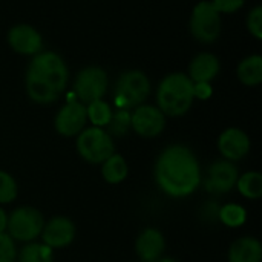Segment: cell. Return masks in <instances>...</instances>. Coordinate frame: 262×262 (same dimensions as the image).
<instances>
[{"instance_id":"obj_1","label":"cell","mask_w":262,"mask_h":262,"mask_svg":"<svg viewBox=\"0 0 262 262\" xmlns=\"http://www.w3.org/2000/svg\"><path fill=\"white\" fill-rule=\"evenodd\" d=\"M155 181L172 198L192 195L201 183V169L195 154L183 144L166 147L155 163Z\"/></svg>"},{"instance_id":"obj_2","label":"cell","mask_w":262,"mask_h":262,"mask_svg":"<svg viewBox=\"0 0 262 262\" xmlns=\"http://www.w3.org/2000/svg\"><path fill=\"white\" fill-rule=\"evenodd\" d=\"M66 83L68 68L58 54L51 51L35 54L26 71V92L32 101L40 104L55 101Z\"/></svg>"},{"instance_id":"obj_3","label":"cell","mask_w":262,"mask_h":262,"mask_svg":"<svg viewBox=\"0 0 262 262\" xmlns=\"http://www.w3.org/2000/svg\"><path fill=\"white\" fill-rule=\"evenodd\" d=\"M193 81L183 72L167 75L158 86V109L169 117L184 115L193 104Z\"/></svg>"},{"instance_id":"obj_4","label":"cell","mask_w":262,"mask_h":262,"mask_svg":"<svg viewBox=\"0 0 262 262\" xmlns=\"http://www.w3.org/2000/svg\"><path fill=\"white\" fill-rule=\"evenodd\" d=\"M150 92V83L144 72L141 71H127L124 72L115 86L114 100L118 109L137 107L146 101Z\"/></svg>"},{"instance_id":"obj_5","label":"cell","mask_w":262,"mask_h":262,"mask_svg":"<svg viewBox=\"0 0 262 262\" xmlns=\"http://www.w3.org/2000/svg\"><path fill=\"white\" fill-rule=\"evenodd\" d=\"M78 155L91 164H101L112 154H115V144L112 137L103 127H88L78 134L77 138Z\"/></svg>"},{"instance_id":"obj_6","label":"cell","mask_w":262,"mask_h":262,"mask_svg":"<svg viewBox=\"0 0 262 262\" xmlns=\"http://www.w3.org/2000/svg\"><path fill=\"white\" fill-rule=\"evenodd\" d=\"M45 227L43 215L34 207H18L8 216L6 230L14 241L31 243L41 235Z\"/></svg>"},{"instance_id":"obj_7","label":"cell","mask_w":262,"mask_h":262,"mask_svg":"<svg viewBox=\"0 0 262 262\" xmlns=\"http://www.w3.org/2000/svg\"><path fill=\"white\" fill-rule=\"evenodd\" d=\"M190 31L201 43H212L221 32V12L212 2H200L190 17Z\"/></svg>"},{"instance_id":"obj_8","label":"cell","mask_w":262,"mask_h":262,"mask_svg":"<svg viewBox=\"0 0 262 262\" xmlns=\"http://www.w3.org/2000/svg\"><path fill=\"white\" fill-rule=\"evenodd\" d=\"M107 89V75L106 72L98 66H88L80 71L77 75L74 92L80 103H92L97 100H101Z\"/></svg>"},{"instance_id":"obj_9","label":"cell","mask_w":262,"mask_h":262,"mask_svg":"<svg viewBox=\"0 0 262 262\" xmlns=\"http://www.w3.org/2000/svg\"><path fill=\"white\" fill-rule=\"evenodd\" d=\"M130 126L140 137L154 138L164 130L166 117L155 106L140 104L130 115Z\"/></svg>"},{"instance_id":"obj_10","label":"cell","mask_w":262,"mask_h":262,"mask_svg":"<svg viewBox=\"0 0 262 262\" xmlns=\"http://www.w3.org/2000/svg\"><path fill=\"white\" fill-rule=\"evenodd\" d=\"M88 121L86 106L78 100L68 101L55 117V130L63 137L78 135Z\"/></svg>"},{"instance_id":"obj_11","label":"cell","mask_w":262,"mask_h":262,"mask_svg":"<svg viewBox=\"0 0 262 262\" xmlns=\"http://www.w3.org/2000/svg\"><path fill=\"white\" fill-rule=\"evenodd\" d=\"M238 178V167L232 161L223 160L209 167L204 186L212 193H229L232 189H235Z\"/></svg>"},{"instance_id":"obj_12","label":"cell","mask_w":262,"mask_h":262,"mask_svg":"<svg viewBox=\"0 0 262 262\" xmlns=\"http://www.w3.org/2000/svg\"><path fill=\"white\" fill-rule=\"evenodd\" d=\"M43 244L54 249H63L69 246L75 238V226L69 218L55 216L41 230Z\"/></svg>"},{"instance_id":"obj_13","label":"cell","mask_w":262,"mask_h":262,"mask_svg":"<svg viewBox=\"0 0 262 262\" xmlns=\"http://www.w3.org/2000/svg\"><path fill=\"white\" fill-rule=\"evenodd\" d=\"M218 149L227 161H238L250 152V138L244 130L230 127L220 135Z\"/></svg>"},{"instance_id":"obj_14","label":"cell","mask_w":262,"mask_h":262,"mask_svg":"<svg viewBox=\"0 0 262 262\" xmlns=\"http://www.w3.org/2000/svg\"><path fill=\"white\" fill-rule=\"evenodd\" d=\"M8 41L15 52L25 55L38 54L43 45L40 32L29 25H15L8 34Z\"/></svg>"},{"instance_id":"obj_15","label":"cell","mask_w":262,"mask_h":262,"mask_svg":"<svg viewBox=\"0 0 262 262\" xmlns=\"http://www.w3.org/2000/svg\"><path fill=\"white\" fill-rule=\"evenodd\" d=\"M166 249L164 236L157 229H146L140 233L135 243L137 255L143 262H155L158 261Z\"/></svg>"},{"instance_id":"obj_16","label":"cell","mask_w":262,"mask_h":262,"mask_svg":"<svg viewBox=\"0 0 262 262\" xmlns=\"http://www.w3.org/2000/svg\"><path fill=\"white\" fill-rule=\"evenodd\" d=\"M220 72V61L210 52L198 54L189 66V78L193 83H210Z\"/></svg>"},{"instance_id":"obj_17","label":"cell","mask_w":262,"mask_h":262,"mask_svg":"<svg viewBox=\"0 0 262 262\" xmlns=\"http://www.w3.org/2000/svg\"><path fill=\"white\" fill-rule=\"evenodd\" d=\"M262 246L256 238H241L229 250V262H261Z\"/></svg>"},{"instance_id":"obj_18","label":"cell","mask_w":262,"mask_h":262,"mask_svg":"<svg viewBox=\"0 0 262 262\" xmlns=\"http://www.w3.org/2000/svg\"><path fill=\"white\" fill-rule=\"evenodd\" d=\"M101 164H103L101 175H103L104 181H107L109 184H118V183L124 181L127 173H129V167H127L126 160L118 154H112Z\"/></svg>"},{"instance_id":"obj_19","label":"cell","mask_w":262,"mask_h":262,"mask_svg":"<svg viewBox=\"0 0 262 262\" xmlns=\"http://www.w3.org/2000/svg\"><path fill=\"white\" fill-rule=\"evenodd\" d=\"M238 78L246 86H258L262 81V57L250 55L238 66Z\"/></svg>"},{"instance_id":"obj_20","label":"cell","mask_w":262,"mask_h":262,"mask_svg":"<svg viewBox=\"0 0 262 262\" xmlns=\"http://www.w3.org/2000/svg\"><path fill=\"white\" fill-rule=\"evenodd\" d=\"M239 193L247 200H259L262 196V175L259 172H247L236 181Z\"/></svg>"},{"instance_id":"obj_21","label":"cell","mask_w":262,"mask_h":262,"mask_svg":"<svg viewBox=\"0 0 262 262\" xmlns=\"http://www.w3.org/2000/svg\"><path fill=\"white\" fill-rule=\"evenodd\" d=\"M17 259L18 262H54V250L43 243H29L20 250Z\"/></svg>"},{"instance_id":"obj_22","label":"cell","mask_w":262,"mask_h":262,"mask_svg":"<svg viewBox=\"0 0 262 262\" xmlns=\"http://www.w3.org/2000/svg\"><path fill=\"white\" fill-rule=\"evenodd\" d=\"M218 218L227 227L236 229V227H241L246 223L247 213H246V209L243 206H239V204H226V206H223L220 209Z\"/></svg>"},{"instance_id":"obj_23","label":"cell","mask_w":262,"mask_h":262,"mask_svg":"<svg viewBox=\"0 0 262 262\" xmlns=\"http://www.w3.org/2000/svg\"><path fill=\"white\" fill-rule=\"evenodd\" d=\"M86 114H88V118L91 120V123L95 127H103V126L109 124L111 117H112V109L103 100H97V101H92V103L88 104Z\"/></svg>"},{"instance_id":"obj_24","label":"cell","mask_w":262,"mask_h":262,"mask_svg":"<svg viewBox=\"0 0 262 262\" xmlns=\"http://www.w3.org/2000/svg\"><path fill=\"white\" fill-rule=\"evenodd\" d=\"M107 127H109V132H107L109 135L123 137L130 127V114L124 109H120L118 112L112 114Z\"/></svg>"},{"instance_id":"obj_25","label":"cell","mask_w":262,"mask_h":262,"mask_svg":"<svg viewBox=\"0 0 262 262\" xmlns=\"http://www.w3.org/2000/svg\"><path fill=\"white\" fill-rule=\"evenodd\" d=\"M18 189L15 180L5 170H0V204H9L17 198Z\"/></svg>"},{"instance_id":"obj_26","label":"cell","mask_w":262,"mask_h":262,"mask_svg":"<svg viewBox=\"0 0 262 262\" xmlns=\"http://www.w3.org/2000/svg\"><path fill=\"white\" fill-rule=\"evenodd\" d=\"M15 259H17V250H15L14 239L9 235L2 233L0 235V262H15Z\"/></svg>"},{"instance_id":"obj_27","label":"cell","mask_w":262,"mask_h":262,"mask_svg":"<svg viewBox=\"0 0 262 262\" xmlns=\"http://www.w3.org/2000/svg\"><path fill=\"white\" fill-rule=\"evenodd\" d=\"M247 28L256 37L262 38V6H256L247 17Z\"/></svg>"},{"instance_id":"obj_28","label":"cell","mask_w":262,"mask_h":262,"mask_svg":"<svg viewBox=\"0 0 262 262\" xmlns=\"http://www.w3.org/2000/svg\"><path fill=\"white\" fill-rule=\"evenodd\" d=\"M212 5L218 9V12L232 14L244 5V0H212Z\"/></svg>"},{"instance_id":"obj_29","label":"cell","mask_w":262,"mask_h":262,"mask_svg":"<svg viewBox=\"0 0 262 262\" xmlns=\"http://www.w3.org/2000/svg\"><path fill=\"white\" fill-rule=\"evenodd\" d=\"M213 89L210 86V83H193V95L195 98H200V100H207L210 98Z\"/></svg>"},{"instance_id":"obj_30","label":"cell","mask_w":262,"mask_h":262,"mask_svg":"<svg viewBox=\"0 0 262 262\" xmlns=\"http://www.w3.org/2000/svg\"><path fill=\"white\" fill-rule=\"evenodd\" d=\"M6 226H8V216H6L5 210H3V209H0V235H2V233H5Z\"/></svg>"},{"instance_id":"obj_31","label":"cell","mask_w":262,"mask_h":262,"mask_svg":"<svg viewBox=\"0 0 262 262\" xmlns=\"http://www.w3.org/2000/svg\"><path fill=\"white\" fill-rule=\"evenodd\" d=\"M155 262H177L175 259H172V258H160L158 261Z\"/></svg>"}]
</instances>
